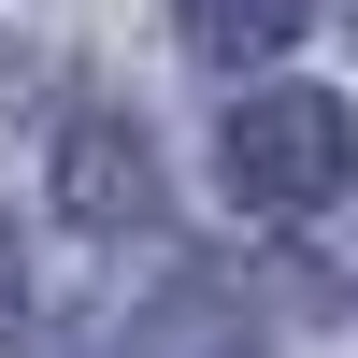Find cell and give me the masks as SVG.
I'll list each match as a JSON object with an SVG mask.
<instances>
[{
    "label": "cell",
    "mask_w": 358,
    "mask_h": 358,
    "mask_svg": "<svg viewBox=\"0 0 358 358\" xmlns=\"http://www.w3.org/2000/svg\"><path fill=\"white\" fill-rule=\"evenodd\" d=\"M215 158H229V187H244L258 215H330L344 172H358V115L315 101V86H258V101L229 115Z\"/></svg>",
    "instance_id": "1"
},
{
    "label": "cell",
    "mask_w": 358,
    "mask_h": 358,
    "mask_svg": "<svg viewBox=\"0 0 358 358\" xmlns=\"http://www.w3.org/2000/svg\"><path fill=\"white\" fill-rule=\"evenodd\" d=\"M57 215L72 229H143L158 215V158H143L129 115H72L57 129Z\"/></svg>",
    "instance_id": "2"
},
{
    "label": "cell",
    "mask_w": 358,
    "mask_h": 358,
    "mask_svg": "<svg viewBox=\"0 0 358 358\" xmlns=\"http://www.w3.org/2000/svg\"><path fill=\"white\" fill-rule=\"evenodd\" d=\"M129 358H258V344H244V301L201 273V287H172V301L129 330Z\"/></svg>",
    "instance_id": "3"
},
{
    "label": "cell",
    "mask_w": 358,
    "mask_h": 358,
    "mask_svg": "<svg viewBox=\"0 0 358 358\" xmlns=\"http://www.w3.org/2000/svg\"><path fill=\"white\" fill-rule=\"evenodd\" d=\"M172 15H187V43H201V57H287L315 0H172Z\"/></svg>",
    "instance_id": "4"
}]
</instances>
